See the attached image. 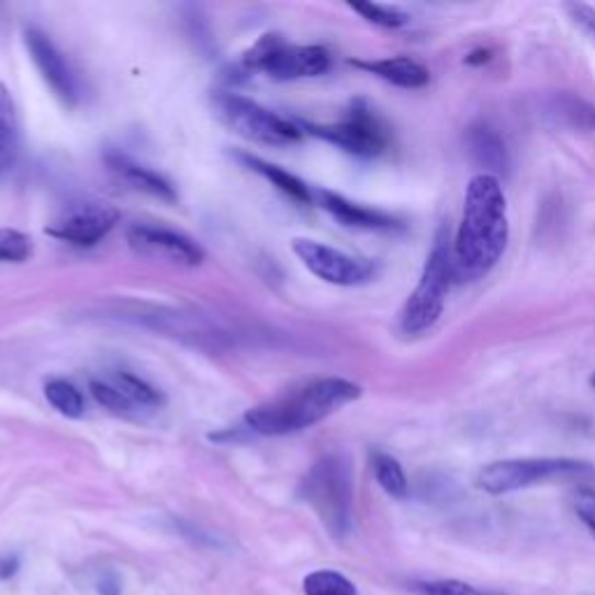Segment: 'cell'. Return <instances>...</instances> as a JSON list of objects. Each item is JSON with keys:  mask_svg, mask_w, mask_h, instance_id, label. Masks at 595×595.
<instances>
[{"mask_svg": "<svg viewBox=\"0 0 595 595\" xmlns=\"http://www.w3.org/2000/svg\"><path fill=\"white\" fill-rule=\"evenodd\" d=\"M409 591L419 595H514L498 588H482L461 580H433V582H414Z\"/></svg>", "mask_w": 595, "mask_h": 595, "instance_id": "cb8c5ba5", "label": "cell"}, {"mask_svg": "<svg viewBox=\"0 0 595 595\" xmlns=\"http://www.w3.org/2000/svg\"><path fill=\"white\" fill-rule=\"evenodd\" d=\"M24 43L33 58L35 68L43 75L54 96L68 108H75L82 98V87H79L77 72L72 70L66 54L54 45V40L35 26L24 31Z\"/></svg>", "mask_w": 595, "mask_h": 595, "instance_id": "7c38bea8", "label": "cell"}, {"mask_svg": "<svg viewBox=\"0 0 595 595\" xmlns=\"http://www.w3.org/2000/svg\"><path fill=\"white\" fill-rule=\"evenodd\" d=\"M572 507L577 512V517L582 519V524L591 530V535L595 538V489H577L572 493Z\"/></svg>", "mask_w": 595, "mask_h": 595, "instance_id": "83f0119b", "label": "cell"}, {"mask_svg": "<svg viewBox=\"0 0 595 595\" xmlns=\"http://www.w3.org/2000/svg\"><path fill=\"white\" fill-rule=\"evenodd\" d=\"M588 478H595V465L588 461L542 456V459H507L489 463L478 474V486L489 495H505L547 482H574Z\"/></svg>", "mask_w": 595, "mask_h": 595, "instance_id": "3957f363", "label": "cell"}, {"mask_svg": "<svg viewBox=\"0 0 595 595\" xmlns=\"http://www.w3.org/2000/svg\"><path fill=\"white\" fill-rule=\"evenodd\" d=\"M489 49H478V52H472L468 58H465V61L470 64V66H478V64H486L489 61Z\"/></svg>", "mask_w": 595, "mask_h": 595, "instance_id": "1f68e13d", "label": "cell"}, {"mask_svg": "<svg viewBox=\"0 0 595 595\" xmlns=\"http://www.w3.org/2000/svg\"><path fill=\"white\" fill-rule=\"evenodd\" d=\"M33 251L31 237L14 228H0V261L3 263H22Z\"/></svg>", "mask_w": 595, "mask_h": 595, "instance_id": "4316f807", "label": "cell"}, {"mask_svg": "<svg viewBox=\"0 0 595 595\" xmlns=\"http://www.w3.org/2000/svg\"><path fill=\"white\" fill-rule=\"evenodd\" d=\"M330 52L322 45H289L282 35L268 33L261 35L245 52L243 66L247 70L266 72L277 82H291V79L319 77L330 70Z\"/></svg>", "mask_w": 595, "mask_h": 595, "instance_id": "52a82bcc", "label": "cell"}, {"mask_svg": "<svg viewBox=\"0 0 595 595\" xmlns=\"http://www.w3.org/2000/svg\"><path fill=\"white\" fill-rule=\"evenodd\" d=\"M22 149V126H19L12 93L0 82V180L14 168Z\"/></svg>", "mask_w": 595, "mask_h": 595, "instance_id": "ac0fdd59", "label": "cell"}, {"mask_svg": "<svg viewBox=\"0 0 595 595\" xmlns=\"http://www.w3.org/2000/svg\"><path fill=\"white\" fill-rule=\"evenodd\" d=\"M305 595H356V586L335 570H316L303 580Z\"/></svg>", "mask_w": 595, "mask_h": 595, "instance_id": "603a6c76", "label": "cell"}, {"mask_svg": "<svg viewBox=\"0 0 595 595\" xmlns=\"http://www.w3.org/2000/svg\"><path fill=\"white\" fill-rule=\"evenodd\" d=\"M293 251L312 274L335 287H361L374 280L377 274L374 261L345 254L324 243L307 240V237L293 240Z\"/></svg>", "mask_w": 595, "mask_h": 595, "instance_id": "9c48e42d", "label": "cell"}, {"mask_svg": "<svg viewBox=\"0 0 595 595\" xmlns=\"http://www.w3.org/2000/svg\"><path fill=\"white\" fill-rule=\"evenodd\" d=\"M89 391H91V395H93L98 405H103L105 409H110V412H114L119 416H133V414H137V409L124 398V393L119 391L108 380V377H105V380H91Z\"/></svg>", "mask_w": 595, "mask_h": 595, "instance_id": "484cf974", "label": "cell"}, {"mask_svg": "<svg viewBox=\"0 0 595 595\" xmlns=\"http://www.w3.org/2000/svg\"><path fill=\"white\" fill-rule=\"evenodd\" d=\"M240 161H245V166H249L254 172L266 177V180L272 182L282 193L293 198L295 203H312L314 201V193L310 191V187L303 180H298L295 175L282 170L280 166H272V164L263 161V158L251 156V154H240Z\"/></svg>", "mask_w": 595, "mask_h": 595, "instance_id": "d6986e66", "label": "cell"}, {"mask_svg": "<svg viewBox=\"0 0 595 595\" xmlns=\"http://www.w3.org/2000/svg\"><path fill=\"white\" fill-rule=\"evenodd\" d=\"M105 164L110 172L116 177L119 182H124L128 189L147 193L151 198H158V201L175 203L177 201V191L175 187L166 180L161 172H156L143 164H137L135 158H131L124 151H108L105 154Z\"/></svg>", "mask_w": 595, "mask_h": 595, "instance_id": "4fadbf2b", "label": "cell"}, {"mask_svg": "<svg viewBox=\"0 0 595 595\" xmlns=\"http://www.w3.org/2000/svg\"><path fill=\"white\" fill-rule=\"evenodd\" d=\"M316 201L333 216L335 222H340L347 228H359V231H398L401 222L395 216L372 210L359 203L347 201L345 195L333 193V191H316Z\"/></svg>", "mask_w": 595, "mask_h": 595, "instance_id": "5bb4252c", "label": "cell"}, {"mask_svg": "<svg viewBox=\"0 0 595 595\" xmlns=\"http://www.w3.org/2000/svg\"><path fill=\"white\" fill-rule=\"evenodd\" d=\"M128 247L151 261H164L182 268H195L205 261V249L193 237L166 226L133 224L126 231Z\"/></svg>", "mask_w": 595, "mask_h": 595, "instance_id": "30bf717a", "label": "cell"}, {"mask_svg": "<svg viewBox=\"0 0 595 595\" xmlns=\"http://www.w3.org/2000/svg\"><path fill=\"white\" fill-rule=\"evenodd\" d=\"M301 493L335 538H345L351 530L353 503L351 468L345 456L328 453L316 461L303 480Z\"/></svg>", "mask_w": 595, "mask_h": 595, "instance_id": "5b68a950", "label": "cell"}, {"mask_svg": "<svg viewBox=\"0 0 595 595\" xmlns=\"http://www.w3.org/2000/svg\"><path fill=\"white\" fill-rule=\"evenodd\" d=\"M363 389L343 377H326L295 389L280 398L256 405L245 414V424L259 435H291L312 428L340 407L359 401Z\"/></svg>", "mask_w": 595, "mask_h": 595, "instance_id": "7a4b0ae2", "label": "cell"}, {"mask_svg": "<svg viewBox=\"0 0 595 595\" xmlns=\"http://www.w3.org/2000/svg\"><path fill=\"white\" fill-rule=\"evenodd\" d=\"M108 380L124 393V398L137 409H158L164 405V393L158 391L156 386H151L149 382L141 380L137 374L131 372H114Z\"/></svg>", "mask_w": 595, "mask_h": 595, "instance_id": "ffe728a7", "label": "cell"}, {"mask_svg": "<svg viewBox=\"0 0 595 595\" xmlns=\"http://www.w3.org/2000/svg\"><path fill=\"white\" fill-rule=\"evenodd\" d=\"M451 282H453L451 243L447 231H440L426 259L422 280L409 293L407 303L401 312V330L405 335H424L440 322Z\"/></svg>", "mask_w": 595, "mask_h": 595, "instance_id": "277c9868", "label": "cell"}, {"mask_svg": "<svg viewBox=\"0 0 595 595\" xmlns=\"http://www.w3.org/2000/svg\"><path fill=\"white\" fill-rule=\"evenodd\" d=\"M214 114L233 133L256 145L287 147L301 143L303 128L295 126L289 119L270 112L251 98H245L233 91H216L212 98Z\"/></svg>", "mask_w": 595, "mask_h": 595, "instance_id": "8992f818", "label": "cell"}, {"mask_svg": "<svg viewBox=\"0 0 595 595\" xmlns=\"http://www.w3.org/2000/svg\"><path fill=\"white\" fill-rule=\"evenodd\" d=\"M509 243L507 198L498 177L474 175L465 189L463 220L451 243L453 282H478L486 277Z\"/></svg>", "mask_w": 595, "mask_h": 595, "instance_id": "6da1fadb", "label": "cell"}, {"mask_svg": "<svg viewBox=\"0 0 595 595\" xmlns=\"http://www.w3.org/2000/svg\"><path fill=\"white\" fill-rule=\"evenodd\" d=\"M468 151L472 161L484 168V175L498 177L501 172H509V149L503 141V135L491 128L489 124L480 122L468 128Z\"/></svg>", "mask_w": 595, "mask_h": 595, "instance_id": "9a60e30c", "label": "cell"}, {"mask_svg": "<svg viewBox=\"0 0 595 595\" xmlns=\"http://www.w3.org/2000/svg\"><path fill=\"white\" fill-rule=\"evenodd\" d=\"M119 212L103 201H77L64 207V212L47 226V233L56 240L75 247H93L116 226Z\"/></svg>", "mask_w": 595, "mask_h": 595, "instance_id": "8fae6325", "label": "cell"}, {"mask_svg": "<svg viewBox=\"0 0 595 595\" xmlns=\"http://www.w3.org/2000/svg\"><path fill=\"white\" fill-rule=\"evenodd\" d=\"M98 593H101V595H119V593H122V588H119L116 580L105 577V580L98 582Z\"/></svg>", "mask_w": 595, "mask_h": 595, "instance_id": "4dcf8cb0", "label": "cell"}, {"mask_svg": "<svg viewBox=\"0 0 595 595\" xmlns=\"http://www.w3.org/2000/svg\"><path fill=\"white\" fill-rule=\"evenodd\" d=\"M568 10H570L574 22H577L582 29H586L595 37V10L588 5H582V3H570Z\"/></svg>", "mask_w": 595, "mask_h": 595, "instance_id": "f1b7e54d", "label": "cell"}, {"mask_svg": "<svg viewBox=\"0 0 595 595\" xmlns=\"http://www.w3.org/2000/svg\"><path fill=\"white\" fill-rule=\"evenodd\" d=\"M349 8L356 14H361L366 22H370L374 26H382V29H403L409 24V14L403 12L401 8H393V5L368 3V0H363V3H349Z\"/></svg>", "mask_w": 595, "mask_h": 595, "instance_id": "d4e9b609", "label": "cell"}, {"mask_svg": "<svg viewBox=\"0 0 595 595\" xmlns=\"http://www.w3.org/2000/svg\"><path fill=\"white\" fill-rule=\"evenodd\" d=\"M545 112L553 122L570 128V131H582L593 133L595 131V105L584 101L582 96L559 91L551 93L545 103Z\"/></svg>", "mask_w": 595, "mask_h": 595, "instance_id": "e0dca14e", "label": "cell"}, {"mask_svg": "<svg viewBox=\"0 0 595 595\" xmlns=\"http://www.w3.org/2000/svg\"><path fill=\"white\" fill-rule=\"evenodd\" d=\"M372 472H374L377 484H380L391 495V498H395V501L407 498V493H409L407 474H405L403 465L393 459V456L374 451L372 453Z\"/></svg>", "mask_w": 595, "mask_h": 595, "instance_id": "44dd1931", "label": "cell"}, {"mask_svg": "<svg viewBox=\"0 0 595 595\" xmlns=\"http://www.w3.org/2000/svg\"><path fill=\"white\" fill-rule=\"evenodd\" d=\"M591 384H593V389H595V374L591 377Z\"/></svg>", "mask_w": 595, "mask_h": 595, "instance_id": "d6a6232c", "label": "cell"}, {"mask_svg": "<svg viewBox=\"0 0 595 595\" xmlns=\"http://www.w3.org/2000/svg\"><path fill=\"white\" fill-rule=\"evenodd\" d=\"M353 68H361L384 82L401 87V89H424L430 82V72L419 61L409 56H393L380 58V61H351Z\"/></svg>", "mask_w": 595, "mask_h": 595, "instance_id": "2e32d148", "label": "cell"}, {"mask_svg": "<svg viewBox=\"0 0 595 595\" xmlns=\"http://www.w3.org/2000/svg\"><path fill=\"white\" fill-rule=\"evenodd\" d=\"M19 557L14 553H5V557H0V582H10L14 574L19 572Z\"/></svg>", "mask_w": 595, "mask_h": 595, "instance_id": "f546056e", "label": "cell"}, {"mask_svg": "<svg viewBox=\"0 0 595 595\" xmlns=\"http://www.w3.org/2000/svg\"><path fill=\"white\" fill-rule=\"evenodd\" d=\"M45 398L58 414L68 416V419H79L85 414L82 393L66 380H49L45 384Z\"/></svg>", "mask_w": 595, "mask_h": 595, "instance_id": "7402d4cb", "label": "cell"}, {"mask_svg": "<svg viewBox=\"0 0 595 595\" xmlns=\"http://www.w3.org/2000/svg\"><path fill=\"white\" fill-rule=\"evenodd\" d=\"M303 133L340 147L359 158H377L389 147V131L366 101H353L347 116L335 124H301Z\"/></svg>", "mask_w": 595, "mask_h": 595, "instance_id": "ba28073f", "label": "cell"}]
</instances>
